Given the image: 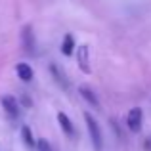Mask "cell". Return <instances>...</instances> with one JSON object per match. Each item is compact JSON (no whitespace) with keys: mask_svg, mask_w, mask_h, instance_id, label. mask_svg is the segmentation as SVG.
<instances>
[{"mask_svg":"<svg viewBox=\"0 0 151 151\" xmlns=\"http://www.w3.org/2000/svg\"><path fill=\"white\" fill-rule=\"evenodd\" d=\"M84 121H86V126H88V132H90V138H92V144L98 151L101 149L103 145V136H101V128L98 124V121L92 117L90 113H84Z\"/></svg>","mask_w":151,"mask_h":151,"instance_id":"cell-1","label":"cell"},{"mask_svg":"<svg viewBox=\"0 0 151 151\" xmlns=\"http://www.w3.org/2000/svg\"><path fill=\"white\" fill-rule=\"evenodd\" d=\"M142 121H144V111L140 107H132L126 115V124H128L130 132H140L142 130Z\"/></svg>","mask_w":151,"mask_h":151,"instance_id":"cell-2","label":"cell"},{"mask_svg":"<svg viewBox=\"0 0 151 151\" xmlns=\"http://www.w3.org/2000/svg\"><path fill=\"white\" fill-rule=\"evenodd\" d=\"M77 61H78V67H81L82 73H86V75L92 73V67H90V52H88V46L86 44H81L77 48Z\"/></svg>","mask_w":151,"mask_h":151,"instance_id":"cell-3","label":"cell"},{"mask_svg":"<svg viewBox=\"0 0 151 151\" xmlns=\"http://www.w3.org/2000/svg\"><path fill=\"white\" fill-rule=\"evenodd\" d=\"M0 101H2V107L6 109V113L10 115L12 119L19 117V103H17V100H15L14 96H4Z\"/></svg>","mask_w":151,"mask_h":151,"instance_id":"cell-4","label":"cell"},{"mask_svg":"<svg viewBox=\"0 0 151 151\" xmlns=\"http://www.w3.org/2000/svg\"><path fill=\"white\" fill-rule=\"evenodd\" d=\"M21 38H23V46H25V50L29 52V54H33V52H35V35H33V29H31V25L23 27Z\"/></svg>","mask_w":151,"mask_h":151,"instance_id":"cell-5","label":"cell"},{"mask_svg":"<svg viewBox=\"0 0 151 151\" xmlns=\"http://www.w3.org/2000/svg\"><path fill=\"white\" fill-rule=\"evenodd\" d=\"M58 122H59V126H61V130L67 134V136H73L75 134V128H73V122H71V119L67 117L63 111H59L58 113Z\"/></svg>","mask_w":151,"mask_h":151,"instance_id":"cell-6","label":"cell"},{"mask_svg":"<svg viewBox=\"0 0 151 151\" xmlns=\"http://www.w3.org/2000/svg\"><path fill=\"white\" fill-rule=\"evenodd\" d=\"M15 71H17V77L21 78L23 82L33 81V69H31V65H27V63H17V65H15Z\"/></svg>","mask_w":151,"mask_h":151,"instance_id":"cell-7","label":"cell"},{"mask_svg":"<svg viewBox=\"0 0 151 151\" xmlns=\"http://www.w3.org/2000/svg\"><path fill=\"white\" fill-rule=\"evenodd\" d=\"M78 92H81V96L84 98V100L88 101L90 105H94V107H96V109H100V101H98L96 94H94L92 90L88 88V86H81V88H78Z\"/></svg>","mask_w":151,"mask_h":151,"instance_id":"cell-8","label":"cell"},{"mask_svg":"<svg viewBox=\"0 0 151 151\" xmlns=\"http://www.w3.org/2000/svg\"><path fill=\"white\" fill-rule=\"evenodd\" d=\"M21 138H23V142H25L27 147H37V140H35V136H33V130H31L27 124L21 126Z\"/></svg>","mask_w":151,"mask_h":151,"instance_id":"cell-9","label":"cell"},{"mask_svg":"<svg viewBox=\"0 0 151 151\" xmlns=\"http://www.w3.org/2000/svg\"><path fill=\"white\" fill-rule=\"evenodd\" d=\"M50 71H52V75H54V78H55V82H58L61 88H69V82H67V78H65V75L63 73H59V69H58V65L55 63H52L50 65Z\"/></svg>","mask_w":151,"mask_h":151,"instance_id":"cell-10","label":"cell"},{"mask_svg":"<svg viewBox=\"0 0 151 151\" xmlns=\"http://www.w3.org/2000/svg\"><path fill=\"white\" fill-rule=\"evenodd\" d=\"M75 48H77V46H75L73 35H65V38H63V42H61V54L63 55H71Z\"/></svg>","mask_w":151,"mask_h":151,"instance_id":"cell-11","label":"cell"},{"mask_svg":"<svg viewBox=\"0 0 151 151\" xmlns=\"http://www.w3.org/2000/svg\"><path fill=\"white\" fill-rule=\"evenodd\" d=\"M37 147L40 151H52V145L48 140H44V138H40V140H37Z\"/></svg>","mask_w":151,"mask_h":151,"instance_id":"cell-12","label":"cell"},{"mask_svg":"<svg viewBox=\"0 0 151 151\" xmlns=\"http://www.w3.org/2000/svg\"><path fill=\"white\" fill-rule=\"evenodd\" d=\"M23 103H25V105L29 107V105H31V100H29V98H27V96H23Z\"/></svg>","mask_w":151,"mask_h":151,"instance_id":"cell-13","label":"cell"}]
</instances>
